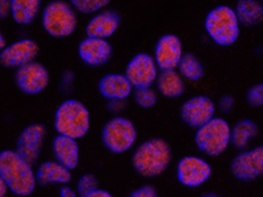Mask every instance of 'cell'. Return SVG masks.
Masks as SVG:
<instances>
[{
  "instance_id": "1",
  "label": "cell",
  "mask_w": 263,
  "mask_h": 197,
  "mask_svg": "<svg viewBox=\"0 0 263 197\" xmlns=\"http://www.w3.org/2000/svg\"><path fill=\"white\" fill-rule=\"evenodd\" d=\"M173 147L161 137L142 141L133 149L130 164L133 170L144 179H156L163 175L173 163Z\"/></svg>"
},
{
  "instance_id": "2",
  "label": "cell",
  "mask_w": 263,
  "mask_h": 197,
  "mask_svg": "<svg viewBox=\"0 0 263 197\" xmlns=\"http://www.w3.org/2000/svg\"><path fill=\"white\" fill-rule=\"evenodd\" d=\"M0 180L8 185L9 192L16 197L32 196L39 185L34 164L23 158L15 149L0 151Z\"/></svg>"
},
{
  "instance_id": "3",
  "label": "cell",
  "mask_w": 263,
  "mask_h": 197,
  "mask_svg": "<svg viewBox=\"0 0 263 197\" xmlns=\"http://www.w3.org/2000/svg\"><path fill=\"white\" fill-rule=\"evenodd\" d=\"M91 112L79 98L67 97L57 105L53 114L55 134L82 140L91 129Z\"/></svg>"
},
{
  "instance_id": "4",
  "label": "cell",
  "mask_w": 263,
  "mask_h": 197,
  "mask_svg": "<svg viewBox=\"0 0 263 197\" xmlns=\"http://www.w3.org/2000/svg\"><path fill=\"white\" fill-rule=\"evenodd\" d=\"M203 25L206 37L220 48L234 45L238 41L242 28L234 7L228 4H218L210 9L204 17Z\"/></svg>"
},
{
  "instance_id": "5",
  "label": "cell",
  "mask_w": 263,
  "mask_h": 197,
  "mask_svg": "<svg viewBox=\"0 0 263 197\" xmlns=\"http://www.w3.org/2000/svg\"><path fill=\"white\" fill-rule=\"evenodd\" d=\"M40 24L51 38H67L78 29L79 13L69 0H50L42 8Z\"/></svg>"
},
{
  "instance_id": "6",
  "label": "cell",
  "mask_w": 263,
  "mask_h": 197,
  "mask_svg": "<svg viewBox=\"0 0 263 197\" xmlns=\"http://www.w3.org/2000/svg\"><path fill=\"white\" fill-rule=\"evenodd\" d=\"M194 144L206 158H218L232 146V125L222 116H215L200 128L195 129Z\"/></svg>"
},
{
  "instance_id": "7",
  "label": "cell",
  "mask_w": 263,
  "mask_h": 197,
  "mask_svg": "<svg viewBox=\"0 0 263 197\" xmlns=\"http://www.w3.org/2000/svg\"><path fill=\"white\" fill-rule=\"evenodd\" d=\"M100 141L105 150L115 154L123 155L133 151L137 146L138 130L136 124L126 116H112L108 119L100 130Z\"/></svg>"
},
{
  "instance_id": "8",
  "label": "cell",
  "mask_w": 263,
  "mask_h": 197,
  "mask_svg": "<svg viewBox=\"0 0 263 197\" xmlns=\"http://www.w3.org/2000/svg\"><path fill=\"white\" fill-rule=\"evenodd\" d=\"M213 167L204 155H184L175 164V176L182 187L189 189L200 188L212 178Z\"/></svg>"
},
{
  "instance_id": "9",
  "label": "cell",
  "mask_w": 263,
  "mask_h": 197,
  "mask_svg": "<svg viewBox=\"0 0 263 197\" xmlns=\"http://www.w3.org/2000/svg\"><path fill=\"white\" fill-rule=\"evenodd\" d=\"M232 176L238 182L253 183L263 176V145L241 150L229 164Z\"/></svg>"
},
{
  "instance_id": "10",
  "label": "cell",
  "mask_w": 263,
  "mask_h": 197,
  "mask_svg": "<svg viewBox=\"0 0 263 197\" xmlns=\"http://www.w3.org/2000/svg\"><path fill=\"white\" fill-rule=\"evenodd\" d=\"M217 103L208 95H194L185 98L179 108V117L189 128L197 129L217 116Z\"/></svg>"
},
{
  "instance_id": "11",
  "label": "cell",
  "mask_w": 263,
  "mask_h": 197,
  "mask_svg": "<svg viewBox=\"0 0 263 197\" xmlns=\"http://www.w3.org/2000/svg\"><path fill=\"white\" fill-rule=\"evenodd\" d=\"M13 82L20 92L28 96L42 93L50 84V72L44 63L34 61L13 72Z\"/></svg>"
},
{
  "instance_id": "12",
  "label": "cell",
  "mask_w": 263,
  "mask_h": 197,
  "mask_svg": "<svg viewBox=\"0 0 263 197\" xmlns=\"http://www.w3.org/2000/svg\"><path fill=\"white\" fill-rule=\"evenodd\" d=\"M158 65L153 57V54L146 51H140L135 54L128 61L124 70V74L132 83L133 88H146L154 87L159 76Z\"/></svg>"
},
{
  "instance_id": "13",
  "label": "cell",
  "mask_w": 263,
  "mask_h": 197,
  "mask_svg": "<svg viewBox=\"0 0 263 197\" xmlns=\"http://www.w3.org/2000/svg\"><path fill=\"white\" fill-rule=\"evenodd\" d=\"M46 138H48V129L44 124H29L18 133L15 142V150L28 162L36 164L45 146Z\"/></svg>"
},
{
  "instance_id": "14",
  "label": "cell",
  "mask_w": 263,
  "mask_h": 197,
  "mask_svg": "<svg viewBox=\"0 0 263 197\" xmlns=\"http://www.w3.org/2000/svg\"><path fill=\"white\" fill-rule=\"evenodd\" d=\"M40 45L30 37H21L0 50V63L6 69L17 70L23 66L37 61Z\"/></svg>"
},
{
  "instance_id": "15",
  "label": "cell",
  "mask_w": 263,
  "mask_h": 197,
  "mask_svg": "<svg viewBox=\"0 0 263 197\" xmlns=\"http://www.w3.org/2000/svg\"><path fill=\"white\" fill-rule=\"evenodd\" d=\"M184 54L183 41L174 33H166L159 37L153 50V57L161 71L177 70Z\"/></svg>"
},
{
  "instance_id": "16",
  "label": "cell",
  "mask_w": 263,
  "mask_h": 197,
  "mask_svg": "<svg viewBox=\"0 0 263 197\" xmlns=\"http://www.w3.org/2000/svg\"><path fill=\"white\" fill-rule=\"evenodd\" d=\"M77 54L83 65L91 69H98L111 61L114 48L109 40L84 37L77 46Z\"/></svg>"
},
{
  "instance_id": "17",
  "label": "cell",
  "mask_w": 263,
  "mask_h": 197,
  "mask_svg": "<svg viewBox=\"0 0 263 197\" xmlns=\"http://www.w3.org/2000/svg\"><path fill=\"white\" fill-rule=\"evenodd\" d=\"M121 27V16L111 8L103 9L90 16L84 25V36L95 38L111 40Z\"/></svg>"
},
{
  "instance_id": "18",
  "label": "cell",
  "mask_w": 263,
  "mask_h": 197,
  "mask_svg": "<svg viewBox=\"0 0 263 197\" xmlns=\"http://www.w3.org/2000/svg\"><path fill=\"white\" fill-rule=\"evenodd\" d=\"M99 95L108 100H128L135 88L124 72H107L98 82Z\"/></svg>"
},
{
  "instance_id": "19",
  "label": "cell",
  "mask_w": 263,
  "mask_h": 197,
  "mask_svg": "<svg viewBox=\"0 0 263 197\" xmlns=\"http://www.w3.org/2000/svg\"><path fill=\"white\" fill-rule=\"evenodd\" d=\"M53 159L63 164L66 168L74 171L81 163V145L79 141L66 135L55 134L50 144Z\"/></svg>"
},
{
  "instance_id": "20",
  "label": "cell",
  "mask_w": 263,
  "mask_h": 197,
  "mask_svg": "<svg viewBox=\"0 0 263 197\" xmlns=\"http://www.w3.org/2000/svg\"><path fill=\"white\" fill-rule=\"evenodd\" d=\"M36 176L37 183L41 187H49V185L61 187L71 183L72 171L66 168L55 159H48L37 164Z\"/></svg>"
},
{
  "instance_id": "21",
  "label": "cell",
  "mask_w": 263,
  "mask_h": 197,
  "mask_svg": "<svg viewBox=\"0 0 263 197\" xmlns=\"http://www.w3.org/2000/svg\"><path fill=\"white\" fill-rule=\"evenodd\" d=\"M44 6L42 0H12L9 18L18 27H29L40 20Z\"/></svg>"
},
{
  "instance_id": "22",
  "label": "cell",
  "mask_w": 263,
  "mask_h": 197,
  "mask_svg": "<svg viewBox=\"0 0 263 197\" xmlns=\"http://www.w3.org/2000/svg\"><path fill=\"white\" fill-rule=\"evenodd\" d=\"M154 88L164 98H179L185 93L187 82L182 78L178 70H166L159 72Z\"/></svg>"
},
{
  "instance_id": "23",
  "label": "cell",
  "mask_w": 263,
  "mask_h": 197,
  "mask_svg": "<svg viewBox=\"0 0 263 197\" xmlns=\"http://www.w3.org/2000/svg\"><path fill=\"white\" fill-rule=\"evenodd\" d=\"M259 134V126L254 120L241 119L232 125V146L236 150H246L251 147Z\"/></svg>"
},
{
  "instance_id": "24",
  "label": "cell",
  "mask_w": 263,
  "mask_h": 197,
  "mask_svg": "<svg viewBox=\"0 0 263 197\" xmlns=\"http://www.w3.org/2000/svg\"><path fill=\"white\" fill-rule=\"evenodd\" d=\"M234 11L242 27L254 28L263 23V2L260 0H237Z\"/></svg>"
},
{
  "instance_id": "25",
  "label": "cell",
  "mask_w": 263,
  "mask_h": 197,
  "mask_svg": "<svg viewBox=\"0 0 263 197\" xmlns=\"http://www.w3.org/2000/svg\"><path fill=\"white\" fill-rule=\"evenodd\" d=\"M177 70L182 75V78L189 83H199L203 81L205 75L203 62L192 53H185L183 55Z\"/></svg>"
},
{
  "instance_id": "26",
  "label": "cell",
  "mask_w": 263,
  "mask_h": 197,
  "mask_svg": "<svg viewBox=\"0 0 263 197\" xmlns=\"http://www.w3.org/2000/svg\"><path fill=\"white\" fill-rule=\"evenodd\" d=\"M69 2L75 11L83 16L95 15L103 9H107L112 3V0H69Z\"/></svg>"
},
{
  "instance_id": "27",
  "label": "cell",
  "mask_w": 263,
  "mask_h": 197,
  "mask_svg": "<svg viewBox=\"0 0 263 197\" xmlns=\"http://www.w3.org/2000/svg\"><path fill=\"white\" fill-rule=\"evenodd\" d=\"M132 98L135 104L141 109H152L157 105L159 98V93L154 87H146V88H136Z\"/></svg>"
},
{
  "instance_id": "28",
  "label": "cell",
  "mask_w": 263,
  "mask_h": 197,
  "mask_svg": "<svg viewBox=\"0 0 263 197\" xmlns=\"http://www.w3.org/2000/svg\"><path fill=\"white\" fill-rule=\"evenodd\" d=\"M74 187L77 188V191H78L81 197L86 196V194L91 193V192L100 188V187H99L98 176L91 172H86L83 173V175H81V176L77 179V183H75Z\"/></svg>"
},
{
  "instance_id": "29",
  "label": "cell",
  "mask_w": 263,
  "mask_h": 197,
  "mask_svg": "<svg viewBox=\"0 0 263 197\" xmlns=\"http://www.w3.org/2000/svg\"><path fill=\"white\" fill-rule=\"evenodd\" d=\"M245 100L249 107L251 108L263 107V82L249 87L245 93Z\"/></svg>"
},
{
  "instance_id": "30",
  "label": "cell",
  "mask_w": 263,
  "mask_h": 197,
  "mask_svg": "<svg viewBox=\"0 0 263 197\" xmlns=\"http://www.w3.org/2000/svg\"><path fill=\"white\" fill-rule=\"evenodd\" d=\"M128 197H159L158 191L153 184H142L132 189Z\"/></svg>"
},
{
  "instance_id": "31",
  "label": "cell",
  "mask_w": 263,
  "mask_h": 197,
  "mask_svg": "<svg viewBox=\"0 0 263 197\" xmlns=\"http://www.w3.org/2000/svg\"><path fill=\"white\" fill-rule=\"evenodd\" d=\"M128 107V100H108L107 111L112 116H123Z\"/></svg>"
},
{
  "instance_id": "32",
  "label": "cell",
  "mask_w": 263,
  "mask_h": 197,
  "mask_svg": "<svg viewBox=\"0 0 263 197\" xmlns=\"http://www.w3.org/2000/svg\"><path fill=\"white\" fill-rule=\"evenodd\" d=\"M234 105H236V100L232 95H224L218 98L217 102V111L221 112V113L228 114L232 113L234 109Z\"/></svg>"
},
{
  "instance_id": "33",
  "label": "cell",
  "mask_w": 263,
  "mask_h": 197,
  "mask_svg": "<svg viewBox=\"0 0 263 197\" xmlns=\"http://www.w3.org/2000/svg\"><path fill=\"white\" fill-rule=\"evenodd\" d=\"M74 81H75V74L71 71V70H65L61 75V88L63 91H70L74 86Z\"/></svg>"
},
{
  "instance_id": "34",
  "label": "cell",
  "mask_w": 263,
  "mask_h": 197,
  "mask_svg": "<svg viewBox=\"0 0 263 197\" xmlns=\"http://www.w3.org/2000/svg\"><path fill=\"white\" fill-rule=\"evenodd\" d=\"M58 196L60 197H81L79 196L78 191H77V188L70 184L61 185L60 191H58Z\"/></svg>"
},
{
  "instance_id": "35",
  "label": "cell",
  "mask_w": 263,
  "mask_h": 197,
  "mask_svg": "<svg viewBox=\"0 0 263 197\" xmlns=\"http://www.w3.org/2000/svg\"><path fill=\"white\" fill-rule=\"evenodd\" d=\"M11 3H12V0H0V17H9V13H11Z\"/></svg>"
},
{
  "instance_id": "36",
  "label": "cell",
  "mask_w": 263,
  "mask_h": 197,
  "mask_svg": "<svg viewBox=\"0 0 263 197\" xmlns=\"http://www.w3.org/2000/svg\"><path fill=\"white\" fill-rule=\"evenodd\" d=\"M83 197H115V196L111 193V192L107 191V189L98 188L96 191L91 192V193L86 194V196H83Z\"/></svg>"
},
{
  "instance_id": "37",
  "label": "cell",
  "mask_w": 263,
  "mask_h": 197,
  "mask_svg": "<svg viewBox=\"0 0 263 197\" xmlns=\"http://www.w3.org/2000/svg\"><path fill=\"white\" fill-rule=\"evenodd\" d=\"M8 193H11V192H9L8 185H7L3 180H0V197H7L8 196Z\"/></svg>"
},
{
  "instance_id": "38",
  "label": "cell",
  "mask_w": 263,
  "mask_h": 197,
  "mask_svg": "<svg viewBox=\"0 0 263 197\" xmlns=\"http://www.w3.org/2000/svg\"><path fill=\"white\" fill-rule=\"evenodd\" d=\"M200 197H222V196L220 193H217V192L210 191V192H204Z\"/></svg>"
},
{
  "instance_id": "39",
  "label": "cell",
  "mask_w": 263,
  "mask_h": 197,
  "mask_svg": "<svg viewBox=\"0 0 263 197\" xmlns=\"http://www.w3.org/2000/svg\"><path fill=\"white\" fill-rule=\"evenodd\" d=\"M7 45H8V44H7V40L6 37H4V34H0V50L6 48Z\"/></svg>"
},
{
  "instance_id": "40",
  "label": "cell",
  "mask_w": 263,
  "mask_h": 197,
  "mask_svg": "<svg viewBox=\"0 0 263 197\" xmlns=\"http://www.w3.org/2000/svg\"><path fill=\"white\" fill-rule=\"evenodd\" d=\"M262 2H263V0H262Z\"/></svg>"
}]
</instances>
